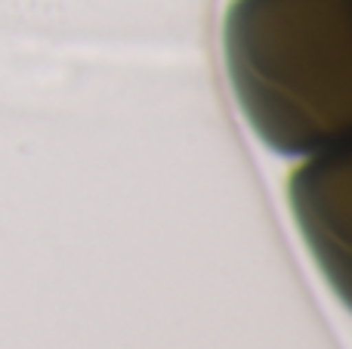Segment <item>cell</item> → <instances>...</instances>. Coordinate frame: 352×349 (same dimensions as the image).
<instances>
[{
  "instance_id": "7a4b0ae2",
  "label": "cell",
  "mask_w": 352,
  "mask_h": 349,
  "mask_svg": "<svg viewBox=\"0 0 352 349\" xmlns=\"http://www.w3.org/2000/svg\"><path fill=\"white\" fill-rule=\"evenodd\" d=\"M287 204L318 272L352 313V139L306 155L287 179Z\"/></svg>"
},
{
  "instance_id": "6da1fadb",
  "label": "cell",
  "mask_w": 352,
  "mask_h": 349,
  "mask_svg": "<svg viewBox=\"0 0 352 349\" xmlns=\"http://www.w3.org/2000/svg\"><path fill=\"white\" fill-rule=\"evenodd\" d=\"M223 53L266 148L306 158L352 139V0H232Z\"/></svg>"
}]
</instances>
